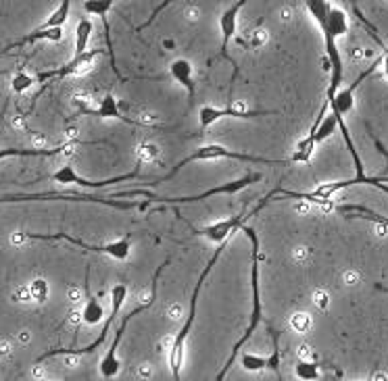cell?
<instances>
[{
    "instance_id": "1",
    "label": "cell",
    "mask_w": 388,
    "mask_h": 381,
    "mask_svg": "<svg viewBox=\"0 0 388 381\" xmlns=\"http://www.w3.org/2000/svg\"><path fill=\"white\" fill-rule=\"evenodd\" d=\"M226 248H227V242H224V244H217V248H215V253H213V256H211V260H209V263L205 265V269L200 271L198 282L194 284L193 298H190V309H188L186 321H184L182 329L176 333V338L171 340V346L167 348V360H169V369H171V377H173V380H180V377H182V367H184V348H186V340H188V336H190V331H193V327H194V319H196V311H198V298H200L203 286H205V282H207L209 273L213 271L215 263L220 260V256H222V253H224Z\"/></svg>"
},
{
    "instance_id": "2",
    "label": "cell",
    "mask_w": 388,
    "mask_h": 381,
    "mask_svg": "<svg viewBox=\"0 0 388 381\" xmlns=\"http://www.w3.org/2000/svg\"><path fill=\"white\" fill-rule=\"evenodd\" d=\"M242 233L249 238L251 242V292H253V300H251V315H249V323H247V329L242 333V338L234 344L232 354L227 356L224 369L217 373V380H224L227 373V369L232 367V363L236 360V356L240 354L242 346L251 340V336L255 333L259 325H261V319H263V311H261V284H259V260H261V246H259V236L257 231L249 225H242Z\"/></svg>"
},
{
    "instance_id": "3",
    "label": "cell",
    "mask_w": 388,
    "mask_h": 381,
    "mask_svg": "<svg viewBox=\"0 0 388 381\" xmlns=\"http://www.w3.org/2000/svg\"><path fill=\"white\" fill-rule=\"evenodd\" d=\"M165 265H169V260H165L161 267L155 271V275H153V282H151L153 286H151V296H149V300H146L144 304L136 307L134 311H129L128 315L122 317V323H119V327H117V331H115V336H113L111 346L104 352V356L100 358V367H98V369H100V375H102L104 380H111V377H117V375H119V371H122V360H119L117 352H119V344H122V340H124V333H126L128 325L131 323V319L142 315L144 311H149V309L155 304L157 292H159V277H161V271Z\"/></svg>"
},
{
    "instance_id": "4",
    "label": "cell",
    "mask_w": 388,
    "mask_h": 381,
    "mask_svg": "<svg viewBox=\"0 0 388 381\" xmlns=\"http://www.w3.org/2000/svg\"><path fill=\"white\" fill-rule=\"evenodd\" d=\"M263 180L261 173H247L244 177L236 180V182H227L222 184L217 188H211V190L200 192V194H188V196H159L151 190H124L113 194V198H129V196H144L153 202H161V204H188V202H198V200H207L211 196H220V194H236V192L244 190L253 184H257Z\"/></svg>"
},
{
    "instance_id": "5",
    "label": "cell",
    "mask_w": 388,
    "mask_h": 381,
    "mask_svg": "<svg viewBox=\"0 0 388 381\" xmlns=\"http://www.w3.org/2000/svg\"><path fill=\"white\" fill-rule=\"evenodd\" d=\"M220 159H234V160H242V162H265V165H286V162H291V159H265V157H253V155H247V153H238V150H230L226 146H222V144H205V146H198L196 150H194L193 155H188L186 159H182L180 162H176V167L167 173V175H163L159 180H155L153 182V186H159V184H165L167 180H171V177H176L186 165H190L194 160H220Z\"/></svg>"
},
{
    "instance_id": "6",
    "label": "cell",
    "mask_w": 388,
    "mask_h": 381,
    "mask_svg": "<svg viewBox=\"0 0 388 381\" xmlns=\"http://www.w3.org/2000/svg\"><path fill=\"white\" fill-rule=\"evenodd\" d=\"M280 194V188H276L274 192H269L261 202H259L257 206L251 211V213H240V215H234V217H227V219H222V221L217 223H211V225H205V227H193L194 236H200V238H205L207 242H211V244H224V242H230V238L238 231V229H242V225L247 219H251V217H255L257 213H261V209L274 198V196H278Z\"/></svg>"
},
{
    "instance_id": "7",
    "label": "cell",
    "mask_w": 388,
    "mask_h": 381,
    "mask_svg": "<svg viewBox=\"0 0 388 381\" xmlns=\"http://www.w3.org/2000/svg\"><path fill=\"white\" fill-rule=\"evenodd\" d=\"M128 300V286L126 284H115V286L111 287V313H109V317H104V325H102V331L98 333L97 340H92L88 346H84V348H57V350H50V352H46V354H42L40 358H38V363H42V360H46V358H53V356H61V354H67V356H84V354H92L95 350H98L102 344H104V340H107V336H109V329H111V325H113V321L115 317L119 315V311H122V307H124V302Z\"/></svg>"
},
{
    "instance_id": "8",
    "label": "cell",
    "mask_w": 388,
    "mask_h": 381,
    "mask_svg": "<svg viewBox=\"0 0 388 381\" xmlns=\"http://www.w3.org/2000/svg\"><path fill=\"white\" fill-rule=\"evenodd\" d=\"M26 238L30 240H65L73 246H80L88 253L104 254L109 258H115V260H129L131 256V236H124L115 242H107V244H88L84 240H77L69 233H26Z\"/></svg>"
},
{
    "instance_id": "9",
    "label": "cell",
    "mask_w": 388,
    "mask_h": 381,
    "mask_svg": "<svg viewBox=\"0 0 388 381\" xmlns=\"http://www.w3.org/2000/svg\"><path fill=\"white\" fill-rule=\"evenodd\" d=\"M109 53L107 48H92V50H86L82 55H75L69 63H65L63 67H57V69H48V71H42L36 75V82L44 88L57 79H63V77H71V75H84L92 69V65L97 63L98 59Z\"/></svg>"
},
{
    "instance_id": "10",
    "label": "cell",
    "mask_w": 388,
    "mask_h": 381,
    "mask_svg": "<svg viewBox=\"0 0 388 381\" xmlns=\"http://www.w3.org/2000/svg\"><path fill=\"white\" fill-rule=\"evenodd\" d=\"M278 111H253L244 109L238 104H227V106H215V104H203L198 109V123L200 129H209L222 119H257V117H267L276 115Z\"/></svg>"
},
{
    "instance_id": "11",
    "label": "cell",
    "mask_w": 388,
    "mask_h": 381,
    "mask_svg": "<svg viewBox=\"0 0 388 381\" xmlns=\"http://www.w3.org/2000/svg\"><path fill=\"white\" fill-rule=\"evenodd\" d=\"M80 113L82 115H92V117H100V119H117L122 123H128V126L136 127H149V129H159V123H153V121H144V119H134V117H126L122 113V106H119V100L113 94H104L98 104L95 106H80Z\"/></svg>"
},
{
    "instance_id": "12",
    "label": "cell",
    "mask_w": 388,
    "mask_h": 381,
    "mask_svg": "<svg viewBox=\"0 0 388 381\" xmlns=\"http://www.w3.org/2000/svg\"><path fill=\"white\" fill-rule=\"evenodd\" d=\"M140 175V167H136L131 173H124V175H115V177H111V180H86L84 175H80L71 165H63L59 171H55L53 173V180L57 182V184H65V186H82V188H92V190H97V188H104V186H113V184H122V182H131V180H136Z\"/></svg>"
},
{
    "instance_id": "13",
    "label": "cell",
    "mask_w": 388,
    "mask_h": 381,
    "mask_svg": "<svg viewBox=\"0 0 388 381\" xmlns=\"http://www.w3.org/2000/svg\"><path fill=\"white\" fill-rule=\"evenodd\" d=\"M247 2H249V0H236V2H232L226 11L222 13V17H220V32H222V50H220V59L230 61V65L234 67V75L238 73V67H236V61H234V59L230 57V53H227V44H230V40H232L234 33H236V28H238V15H240V11L244 9Z\"/></svg>"
},
{
    "instance_id": "14",
    "label": "cell",
    "mask_w": 388,
    "mask_h": 381,
    "mask_svg": "<svg viewBox=\"0 0 388 381\" xmlns=\"http://www.w3.org/2000/svg\"><path fill=\"white\" fill-rule=\"evenodd\" d=\"M113 2H115V0H84V11H86L88 15H97V17H100V21H102V30H104V38H107V50H109V55H111V69H113V73H115L122 82H126V77L122 75L119 67H117V63H115V55H113V46H111L109 13H111Z\"/></svg>"
},
{
    "instance_id": "15",
    "label": "cell",
    "mask_w": 388,
    "mask_h": 381,
    "mask_svg": "<svg viewBox=\"0 0 388 381\" xmlns=\"http://www.w3.org/2000/svg\"><path fill=\"white\" fill-rule=\"evenodd\" d=\"M63 35H65L63 28H36V30L28 33V35H23V38H19V40H15V42L6 44V46L0 50V57L9 55L11 50L30 46V44H36V42H42V40H46V42H61Z\"/></svg>"
},
{
    "instance_id": "16",
    "label": "cell",
    "mask_w": 388,
    "mask_h": 381,
    "mask_svg": "<svg viewBox=\"0 0 388 381\" xmlns=\"http://www.w3.org/2000/svg\"><path fill=\"white\" fill-rule=\"evenodd\" d=\"M169 75L188 92V98L194 100L196 94V84H194V67L188 59L180 57V59H173L169 65Z\"/></svg>"
},
{
    "instance_id": "17",
    "label": "cell",
    "mask_w": 388,
    "mask_h": 381,
    "mask_svg": "<svg viewBox=\"0 0 388 381\" xmlns=\"http://www.w3.org/2000/svg\"><path fill=\"white\" fill-rule=\"evenodd\" d=\"M69 146H73V142H67L61 146H53V148H0V160L4 159H30V157H55L59 153L67 150Z\"/></svg>"
},
{
    "instance_id": "18",
    "label": "cell",
    "mask_w": 388,
    "mask_h": 381,
    "mask_svg": "<svg viewBox=\"0 0 388 381\" xmlns=\"http://www.w3.org/2000/svg\"><path fill=\"white\" fill-rule=\"evenodd\" d=\"M80 317H82V321H84L86 325H92V327L98 325V323L104 319V309H102V304H100V300H98L97 296L88 294V298H86V302H84V307H82Z\"/></svg>"
},
{
    "instance_id": "19",
    "label": "cell",
    "mask_w": 388,
    "mask_h": 381,
    "mask_svg": "<svg viewBox=\"0 0 388 381\" xmlns=\"http://www.w3.org/2000/svg\"><path fill=\"white\" fill-rule=\"evenodd\" d=\"M92 33H95V26L90 23V19H80L75 28V55H82L88 50Z\"/></svg>"
},
{
    "instance_id": "20",
    "label": "cell",
    "mask_w": 388,
    "mask_h": 381,
    "mask_svg": "<svg viewBox=\"0 0 388 381\" xmlns=\"http://www.w3.org/2000/svg\"><path fill=\"white\" fill-rule=\"evenodd\" d=\"M294 375L298 380L303 381H311V380H320L322 373H320V367L316 360H296V367H294Z\"/></svg>"
},
{
    "instance_id": "21",
    "label": "cell",
    "mask_w": 388,
    "mask_h": 381,
    "mask_svg": "<svg viewBox=\"0 0 388 381\" xmlns=\"http://www.w3.org/2000/svg\"><path fill=\"white\" fill-rule=\"evenodd\" d=\"M240 363H242L244 371L259 373L269 365V356H261V354H255V352H244V354H240Z\"/></svg>"
},
{
    "instance_id": "22",
    "label": "cell",
    "mask_w": 388,
    "mask_h": 381,
    "mask_svg": "<svg viewBox=\"0 0 388 381\" xmlns=\"http://www.w3.org/2000/svg\"><path fill=\"white\" fill-rule=\"evenodd\" d=\"M33 84H38L36 77L28 75L26 71H19V73H15L13 79H11V90H13L15 94H26Z\"/></svg>"
},
{
    "instance_id": "23",
    "label": "cell",
    "mask_w": 388,
    "mask_h": 381,
    "mask_svg": "<svg viewBox=\"0 0 388 381\" xmlns=\"http://www.w3.org/2000/svg\"><path fill=\"white\" fill-rule=\"evenodd\" d=\"M313 321L307 313H294L291 317V327L296 331V333H307L311 329Z\"/></svg>"
},
{
    "instance_id": "24",
    "label": "cell",
    "mask_w": 388,
    "mask_h": 381,
    "mask_svg": "<svg viewBox=\"0 0 388 381\" xmlns=\"http://www.w3.org/2000/svg\"><path fill=\"white\" fill-rule=\"evenodd\" d=\"M30 298L33 302H46L48 298V284L44 280H33L30 286Z\"/></svg>"
},
{
    "instance_id": "25",
    "label": "cell",
    "mask_w": 388,
    "mask_h": 381,
    "mask_svg": "<svg viewBox=\"0 0 388 381\" xmlns=\"http://www.w3.org/2000/svg\"><path fill=\"white\" fill-rule=\"evenodd\" d=\"M171 2H176V0H163L161 4H159V6H157V9H155V11H153V13H151V17H149V19H146V21H144V23H142V26H138V28H136V32H142V30H144V28H149V26H153V23H155V21H157V19H159V15H161V11H165V9H167V6H169V4H171Z\"/></svg>"
},
{
    "instance_id": "26",
    "label": "cell",
    "mask_w": 388,
    "mask_h": 381,
    "mask_svg": "<svg viewBox=\"0 0 388 381\" xmlns=\"http://www.w3.org/2000/svg\"><path fill=\"white\" fill-rule=\"evenodd\" d=\"M296 358L301 360H316V350L311 348L309 344H301L296 350Z\"/></svg>"
},
{
    "instance_id": "27",
    "label": "cell",
    "mask_w": 388,
    "mask_h": 381,
    "mask_svg": "<svg viewBox=\"0 0 388 381\" xmlns=\"http://www.w3.org/2000/svg\"><path fill=\"white\" fill-rule=\"evenodd\" d=\"M140 160L144 159V160H151V159H155V155H157V148L153 146V144H142L140 146Z\"/></svg>"
},
{
    "instance_id": "28",
    "label": "cell",
    "mask_w": 388,
    "mask_h": 381,
    "mask_svg": "<svg viewBox=\"0 0 388 381\" xmlns=\"http://www.w3.org/2000/svg\"><path fill=\"white\" fill-rule=\"evenodd\" d=\"M313 300H316V304L320 307V309H328V302H330V296H328V292L325 289H316V294H313Z\"/></svg>"
},
{
    "instance_id": "29",
    "label": "cell",
    "mask_w": 388,
    "mask_h": 381,
    "mask_svg": "<svg viewBox=\"0 0 388 381\" xmlns=\"http://www.w3.org/2000/svg\"><path fill=\"white\" fill-rule=\"evenodd\" d=\"M343 282L347 284V286H357L359 282H361V273L359 271H345V275H343Z\"/></svg>"
},
{
    "instance_id": "30",
    "label": "cell",
    "mask_w": 388,
    "mask_h": 381,
    "mask_svg": "<svg viewBox=\"0 0 388 381\" xmlns=\"http://www.w3.org/2000/svg\"><path fill=\"white\" fill-rule=\"evenodd\" d=\"M309 254H311L309 248L301 246V248H296V250H294V258H296V260H307V258H309Z\"/></svg>"
},
{
    "instance_id": "31",
    "label": "cell",
    "mask_w": 388,
    "mask_h": 381,
    "mask_svg": "<svg viewBox=\"0 0 388 381\" xmlns=\"http://www.w3.org/2000/svg\"><path fill=\"white\" fill-rule=\"evenodd\" d=\"M382 69H384V75L388 77V48L387 53H384V59H382Z\"/></svg>"
},
{
    "instance_id": "32",
    "label": "cell",
    "mask_w": 388,
    "mask_h": 381,
    "mask_svg": "<svg viewBox=\"0 0 388 381\" xmlns=\"http://www.w3.org/2000/svg\"><path fill=\"white\" fill-rule=\"evenodd\" d=\"M374 380H387V375H384V373H376Z\"/></svg>"
},
{
    "instance_id": "33",
    "label": "cell",
    "mask_w": 388,
    "mask_h": 381,
    "mask_svg": "<svg viewBox=\"0 0 388 381\" xmlns=\"http://www.w3.org/2000/svg\"><path fill=\"white\" fill-rule=\"evenodd\" d=\"M2 119H4V111L0 113V123H2Z\"/></svg>"
}]
</instances>
